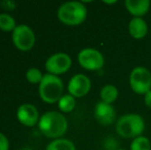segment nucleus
I'll list each match as a JSON object with an SVG mask.
<instances>
[{"label": "nucleus", "instance_id": "obj_22", "mask_svg": "<svg viewBox=\"0 0 151 150\" xmlns=\"http://www.w3.org/2000/svg\"><path fill=\"white\" fill-rule=\"evenodd\" d=\"M17 4L14 3V1H10V0H5V1L1 2V6L4 8V9H7V10H12L16 8Z\"/></svg>", "mask_w": 151, "mask_h": 150}, {"label": "nucleus", "instance_id": "obj_2", "mask_svg": "<svg viewBox=\"0 0 151 150\" xmlns=\"http://www.w3.org/2000/svg\"><path fill=\"white\" fill-rule=\"evenodd\" d=\"M145 128V122L141 115L136 113L124 114L117 119L115 124L116 133L122 138H137L142 136Z\"/></svg>", "mask_w": 151, "mask_h": 150}, {"label": "nucleus", "instance_id": "obj_6", "mask_svg": "<svg viewBox=\"0 0 151 150\" xmlns=\"http://www.w3.org/2000/svg\"><path fill=\"white\" fill-rule=\"evenodd\" d=\"M14 46L21 52H29L35 44V34L27 25H18L12 34Z\"/></svg>", "mask_w": 151, "mask_h": 150}, {"label": "nucleus", "instance_id": "obj_25", "mask_svg": "<svg viewBox=\"0 0 151 150\" xmlns=\"http://www.w3.org/2000/svg\"><path fill=\"white\" fill-rule=\"evenodd\" d=\"M22 150H33V149H31V148H28V147H26V148H23Z\"/></svg>", "mask_w": 151, "mask_h": 150}, {"label": "nucleus", "instance_id": "obj_12", "mask_svg": "<svg viewBox=\"0 0 151 150\" xmlns=\"http://www.w3.org/2000/svg\"><path fill=\"white\" fill-rule=\"evenodd\" d=\"M124 5L127 11L132 16H134V18H141L149 10L150 1L149 0H125Z\"/></svg>", "mask_w": 151, "mask_h": 150}, {"label": "nucleus", "instance_id": "obj_15", "mask_svg": "<svg viewBox=\"0 0 151 150\" xmlns=\"http://www.w3.org/2000/svg\"><path fill=\"white\" fill-rule=\"evenodd\" d=\"M45 150H76L75 145L68 139H56L46 146Z\"/></svg>", "mask_w": 151, "mask_h": 150}, {"label": "nucleus", "instance_id": "obj_20", "mask_svg": "<svg viewBox=\"0 0 151 150\" xmlns=\"http://www.w3.org/2000/svg\"><path fill=\"white\" fill-rule=\"evenodd\" d=\"M105 148L106 150H117L119 148H117V143H116L115 139L112 138V137H110V138H108L107 140L105 141Z\"/></svg>", "mask_w": 151, "mask_h": 150}, {"label": "nucleus", "instance_id": "obj_4", "mask_svg": "<svg viewBox=\"0 0 151 150\" xmlns=\"http://www.w3.org/2000/svg\"><path fill=\"white\" fill-rule=\"evenodd\" d=\"M39 96L43 102L54 104L64 96V84L59 76L52 74H44L39 83Z\"/></svg>", "mask_w": 151, "mask_h": 150}, {"label": "nucleus", "instance_id": "obj_5", "mask_svg": "<svg viewBox=\"0 0 151 150\" xmlns=\"http://www.w3.org/2000/svg\"><path fill=\"white\" fill-rule=\"evenodd\" d=\"M129 85L134 93L145 96L151 90V73L145 67H136L129 74Z\"/></svg>", "mask_w": 151, "mask_h": 150}, {"label": "nucleus", "instance_id": "obj_14", "mask_svg": "<svg viewBox=\"0 0 151 150\" xmlns=\"http://www.w3.org/2000/svg\"><path fill=\"white\" fill-rule=\"evenodd\" d=\"M100 97H101L102 102L112 104L118 98L117 88L112 85V84H106L102 88L101 92H100Z\"/></svg>", "mask_w": 151, "mask_h": 150}, {"label": "nucleus", "instance_id": "obj_16", "mask_svg": "<svg viewBox=\"0 0 151 150\" xmlns=\"http://www.w3.org/2000/svg\"><path fill=\"white\" fill-rule=\"evenodd\" d=\"M59 109L64 113H69L71 111L74 110L76 106V100L73 96H71L70 94L64 95L63 97L59 100L58 102Z\"/></svg>", "mask_w": 151, "mask_h": 150}, {"label": "nucleus", "instance_id": "obj_18", "mask_svg": "<svg viewBox=\"0 0 151 150\" xmlns=\"http://www.w3.org/2000/svg\"><path fill=\"white\" fill-rule=\"evenodd\" d=\"M131 150H151V143L147 137L140 136L135 138L131 143Z\"/></svg>", "mask_w": 151, "mask_h": 150}, {"label": "nucleus", "instance_id": "obj_23", "mask_svg": "<svg viewBox=\"0 0 151 150\" xmlns=\"http://www.w3.org/2000/svg\"><path fill=\"white\" fill-rule=\"evenodd\" d=\"M144 101H145V104L146 106L148 107V108L151 109V90L147 93V94L145 95V98H144Z\"/></svg>", "mask_w": 151, "mask_h": 150}, {"label": "nucleus", "instance_id": "obj_24", "mask_svg": "<svg viewBox=\"0 0 151 150\" xmlns=\"http://www.w3.org/2000/svg\"><path fill=\"white\" fill-rule=\"evenodd\" d=\"M104 2H105L106 4H114V3H116L117 1H116V0H113V1H104Z\"/></svg>", "mask_w": 151, "mask_h": 150}, {"label": "nucleus", "instance_id": "obj_13", "mask_svg": "<svg viewBox=\"0 0 151 150\" xmlns=\"http://www.w3.org/2000/svg\"><path fill=\"white\" fill-rule=\"evenodd\" d=\"M129 33L135 39H142L148 33V25L142 18H133L129 23Z\"/></svg>", "mask_w": 151, "mask_h": 150}, {"label": "nucleus", "instance_id": "obj_17", "mask_svg": "<svg viewBox=\"0 0 151 150\" xmlns=\"http://www.w3.org/2000/svg\"><path fill=\"white\" fill-rule=\"evenodd\" d=\"M18 25L12 16L8 14H0V30L4 32H12Z\"/></svg>", "mask_w": 151, "mask_h": 150}, {"label": "nucleus", "instance_id": "obj_8", "mask_svg": "<svg viewBox=\"0 0 151 150\" xmlns=\"http://www.w3.org/2000/svg\"><path fill=\"white\" fill-rule=\"evenodd\" d=\"M72 65L69 55L65 52H57L50 57L45 62V69L50 74L60 75L66 73Z\"/></svg>", "mask_w": 151, "mask_h": 150}, {"label": "nucleus", "instance_id": "obj_7", "mask_svg": "<svg viewBox=\"0 0 151 150\" xmlns=\"http://www.w3.org/2000/svg\"><path fill=\"white\" fill-rule=\"evenodd\" d=\"M77 60L80 66L88 71L100 70L103 68L104 63H105L101 52L93 47H86L80 50Z\"/></svg>", "mask_w": 151, "mask_h": 150}, {"label": "nucleus", "instance_id": "obj_10", "mask_svg": "<svg viewBox=\"0 0 151 150\" xmlns=\"http://www.w3.org/2000/svg\"><path fill=\"white\" fill-rule=\"evenodd\" d=\"M18 120L26 126H34L39 122V113L34 105L26 103L22 104L17 110Z\"/></svg>", "mask_w": 151, "mask_h": 150}, {"label": "nucleus", "instance_id": "obj_11", "mask_svg": "<svg viewBox=\"0 0 151 150\" xmlns=\"http://www.w3.org/2000/svg\"><path fill=\"white\" fill-rule=\"evenodd\" d=\"M93 113L98 122L103 126H110L116 119V111L114 107L111 104H107L102 101L96 104Z\"/></svg>", "mask_w": 151, "mask_h": 150}, {"label": "nucleus", "instance_id": "obj_21", "mask_svg": "<svg viewBox=\"0 0 151 150\" xmlns=\"http://www.w3.org/2000/svg\"><path fill=\"white\" fill-rule=\"evenodd\" d=\"M8 149H9V142H8L7 137L2 133H0V150Z\"/></svg>", "mask_w": 151, "mask_h": 150}, {"label": "nucleus", "instance_id": "obj_26", "mask_svg": "<svg viewBox=\"0 0 151 150\" xmlns=\"http://www.w3.org/2000/svg\"><path fill=\"white\" fill-rule=\"evenodd\" d=\"M117 150H124V149H120V148H119V149H117Z\"/></svg>", "mask_w": 151, "mask_h": 150}, {"label": "nucleus", "instance_id": "obj_9", "mask_svg": "<svg viewBox=\"0 0 151 150\" xmlns=\"http://www.w3.org/2000/svg\"><path fill=\"white\" fill-rule=\"evenodd\" d=\"M91 80L84 74H76L72 76L68 83V92L74 98H81L91 90Z\"/></svg>", "mask_w": 151, "mask_h": 150}, {"label": "nucleus", "instance_id": "obj_1", "mask_svg": "<svg viewBox=\"0 0 151 150\" xmlns=\"http://www.w3.org/2000/svg\"><path fill=\"white\" fill-rule=\"evenodd\" d=\"M38 126L42 134L47 138L60 139L68 128L66 117L57 111H48L40 116Z\"/></svg>", "mask_w": 151, "mask_h": 150}, {"label": "nucleus", "instance_id": "obj_3", "mask_svg": "<svg viewBox=\"0 0 151 150\" xmlns=\"http://www.w3.org/2000/svg\"><path fill=\"white\" fill-rule=\"evenodd\" d=\"M88 9L82 2L69 1L65 2L59 7L58 18L67 26H78L86 21Z\"/></svg>", "mask_w": 151, "mask_h": 150}, {"label": "nucleus", "instance_id": "obj_19", "mask_svg": "<svg viewBox=\"0 0 151 150\" xmlns=\"http://www.w3.org/2000/svg\"><path fill=\"white\" fill-rule=\"evenodd\" d=\"M26 78L30 83L32 84H39L41 82L43 74L42 72L37 68H30L26 72Z\"/></svg>", "mask_w": 151, "mask_h": 150}]
</instances>
